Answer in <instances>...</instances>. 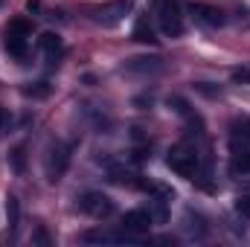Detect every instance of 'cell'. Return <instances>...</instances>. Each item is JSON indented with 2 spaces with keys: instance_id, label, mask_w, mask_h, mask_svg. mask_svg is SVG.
<instances>
[{
  "instance_id": "obj_24",
  "label": "cell",
  "mask_w": 250,
  "mask_h": 247,
  "mask_svg": "<svg viewBox=\"0 0 250 247\" xmlns=\"http://www.w3.org/2000/svg\"><path fill=\"white\" fill-rule=\"evenodd\" d=\"M236 212L242 218H250V195H239L236 198Z\"/></svg>"
},
{
  "instance_id": "obj_25",
  "label": "cell",
  "mask_w": 250,
  "mask_h": 247,
  "mask_svg": "<svg viewBox=\"0 0 250 247\" xmlns=\"http://www.w3.org/2000/svg\"><path fill=\"white\" fill-rule=\"evenodd\" d=\"M151 102H154V99H151V96H137V99H134V105H137V108H140V111H146V105H148V108H151Z\"/></svg>"
},
{
  "instance_id": "obj_27",
  "label": "cell",
  "mask_w": 250,
  "mask_h": 247,
  "mask_svg": "<svg viewBox=\"0 0 250 247\" xmlns=\"http://www.w3.org/2000/svg\"><path fill=\"white\" fill-rule=\"evenodd\" d=\"M26 9L29 12H41V0H26Z\"/></svg>"
},
{
  "instance_id": "obj_17",
  "label": "cell",
  "mask_w": 250,
  "mask_h": 247,
  "mask_svg": "<svg viewBox=\"0 0 250 247\" xmlns=\"http://www.w3.org/2000/svg\"><path fill=\"white\" fill-rule=\"evenodd\" d=\"M9 166L15 169V175H26V148L23 145L9 151Z\"/></svg>"
},
{
  "instance_id": "obj_16",
  "label": "cell",
  "mask_w": 250,
  "mask_h": 247,
  "mask_svg": "<svg viewBox=\"0 0 250 247\" xmlns=\"http://www.w3.org/2000/svg\"><path fill=\"white\" fill-rule=\"evenodd\" d=\"M140 175H134V172H128L123 166H111V181L120 186H146L143 181H137Z\"/></svg>"
},
{
  "instance_id": "obj_23",
  "label": "cell",
  "mask_w": 250,
  "mask_h": 247,
  "mask_svg": "<svg viewBox=\"0 0 250 247\" xmlns=\"http://www.w3.org/2000/svg\"><path fill=\"white\" fill-rule=\"evenodd\" d=\"M230 79H233L236 84H250V67H236V70L230 73Z\"/></svg>"
},
{
  "instance_id": "obj_10",
  "label": "cell",
  "mask_w": 250,
  "mask_h": 247,
  "mask_svg": "<svg viewBox=\"0 0 250 247\" xmlns=\"http://www.w3.org/2000/svg\"><path fill=\"white\" fill-rule=\"evenodd\" d=\"M3 47H6V53H9L12 59L23 62V59H26V53H29V38L15 35V32H6V35H3Z\"/></svg>"
},
{
  "instance_id": "obj_1",
  "label": "cell",
  "mask_w": 250,
  "mask_h": 247,
  "mask_svg": "<svg viewBox=\"0 0 250 247\" xmlns=\"http://www.w3.org/2000/svg\"><path fill=\"white\" fill-rule=\"evenodd\" d=\"M157 23H160V32L166 38H181L184 35V6H181V0H160Z\"/></svg>"
},
{
  "instance_id": "obj_12",
  "label": "cell",
  "mask_w": 250,
  "mask_h": 247,
  "mask_svg": "<svg viewBox=\"0 0 250 247\" xmlns=\"http://www.w3.org/2000/svg\"><path fill=\"white\" fill-rule=\"evenodd\" d=\"M6 224H9V236H18V227H21V201H18V195H6Z\"/></svg>"
},
{
  "instance_id": "obj_4",
  "label": "cell",
  "mask_w": 250,
  "mask_h": 247,
  "mask_svg": "<svg viewBox=\"0 0 250 247\" xmlns=\"http://www.w3.org/2000/svg\"><path fill=\"white\" fill-rule=\"evenodd\" d=\"M79 209L90 218H105L114 212V201L105 195V192H84L79 198Z\"/></svg>"
},
{
  "instance_id": "obj_19",
  "label": "cell",
  "mask_w": 250,
  "mask_h": 247,
  "mask_svg": "<svg viewBox=\"0 0 250 247\" xmlns=\"http://www.w3.org/2000/svg\"><path fill=\"white\" fill-rule=\"evenodd\" d=\"M6 32H15V35L29 38V35H32V23H29L26 18H12V21H9V26H6Z\"/></svg>"
},
{
  "instance_id": "obj_3",
  "label": "cell",
  "mask_w": 250,
  "mask_h": 247,
  "mask_svg": "<svg viewBox=\"0 0 250 247\" xmlns=\"http://www.w3.org/2000/svg\"><path fill=\"white\" fill-rule=\"evenodd\" d=\"M70 145L62 143V140H56L50 148H47V181H62L64 175H67V169H70Z\"/></svg>"
},
{
  "instance_id": "obj_13",
  "label": "cell",
  "mask_w": 250,
  "mask_h": 247,
  "mask_svg": "<svg viewBox=\"0 0 250 247\" xmlns=\"http://www.w3.org/2000/svg\"><path fill=\"white\" fill-rule=\"evenodd\" d=\"M230 137H233V143H250V117H236L233 123H230Z\"/></svg>"
},
{
  "instance_id": "obj_2",
  "label": "cell",
  "mask_w": 250,
  "mask_h": 247,
  "mask_svg": "<svg viewBox=\"0 0 250 247\" xmlns=\"http://www.w3.org/2000/svg\"><path fill=\"white\" fill-rule=\"evenodd\" d=\"M166 166H169L178 178L195 181V172H198V166H201V157H198V151L189 148V145H175V148L169 151V157H166Z\"/></svg>"
},
{
  "instance_id": "obj_6",
  "label": "cell",
  "mask_w": 250,
  "mask_h": 247,
  "mask_svg": "<svg viewBox=\"0 0 250 247\" xmlns=\"http://www.w3.org/2000/svg\"><path fill=\"white\" fill-rule=\"evenodd\" d=\"M189 12H192V18H195L201 26H207V29H221V26H224V12H221L218 6H209V3H192Z\"/></svg>"
},
{
  "instance_id": "obj_5",
  "label": "cell",
  "mask_w": 250,
  "mask_h": 247,
  "mask_svg": "<svg viewBox=\"0 0 250 247\" xmlns=\"http://www.w3.org/2000/svg\"><path fill=\"white\" fill-rule=\"evenodd\" d=\"M131 6H134V0H111V3L93 9V21L102 23V26H117L125 15L131 12Z\"/></svg>"
},
{
  "instance_id": "obj_8",
  "label": "cell",
  "mask_w": 250,
  "mask_h": 247,
  "mask_svg": "<svg viewBox=\"0 0 250 247\" xmlns=\"http://www.w3.org/2000/svg\"><path fill=\"white\" fill-rule=\"evenodd\" d=\"M125 70L128 73H140V76H151V73L163 70V59H157V56H140V59L125 62Z\"/></svg>"
},
{
  "instance_id": "obj_21",
  "label": "cell",
  "mask_w": 250,
  "mask_h": 247,
  "mask_svg": "<svg viewBox=\"0 0 250 247\" xmlns=\"http://www.w3.org/2000/svg\"><path fill=\"white\" fill-rule=\"evenodd\" d=\"M169 108L175 114H181V117H192V108H189V102L184 96H169Z\"/></svg>"
},
{
  "instance_id": "obj_7",
  "label": "cell",
  "mask_w": 250,
  "mask_h": 247,
  "mask_svg": "<svg viewBox=\"0 0 250 247\" xmlns=\"http://www.w3.org/2000/svg\"><path fill=\"white\" fill-rule=\"evenodd\" d=\"M151 215H148V209H128L123 215V230L125 233H131V236H137V239H143L148 230H151Z\"/></svg>"
},
{
  "instance_id": "obj_11",
  "label": "cell",
  "mask_w": 250,
  "mask_h": 247,
  "mask_svg": "<svg viewBox=\"0 0 250 247\" xmlns=\"http://www.w3.org/2000/svg\"><path fill=\"white\" fill-rule=\"evenodd\" d=\"M38 47H41V53H44L50 62H56L64 53V44H62V35H59V32H44V35L38 38Z\"/></svg>"
},
{
  "instance_id": "obj_14",
  "label": "cell",
  "mask_w": 250,
  "mask_h": 247,
  "mask_svg": "<svg viewBox=\"0 0 250 247\" xmlns=\"http://www.w3.org/2000/svg\"><path fill=\"white\" fill-rule=\"evenodd\" d=\"M166 204H169V201L160 198V195L148 201V215H151L154 224H166V221H169V209H166Z\"/></svg>"
},
{
  "instance_id": "obj_18",
  "label": "cell",
  "mask_w": 250,
  "mask_h": 247,
  "mask_svg": "<svg viewBox=\"0 0 250 247\" xmlns=\"http://www.w3.org/2000/svg\"><path fill=\"white\" fill-rule=\"evenodd\" d=\"M50 82H32V84H26L23 87V96H32V99H47L50 96Z\"/></svg>"
},
{
  "instance_id": "obj_20",
  "label": "cell",
  "mask_w": 250,
  "mask_h": 247,
  "mask_svg": "<svg viewBox=\"0 0 250 247\" xmlns=\"http://www.w3.org/2000/svg\"><path fill=\"white\" fill-rule=\"evenodd\" d=\"M233 175H250V151H242L233 157Z\"/></svg>"
},
{
  "instance_id": "obj_22",
  "label": "cell",
  "mask_w": 250,
  "mask_h": 247,
  "mask_svg": "<svg viewBox=\"0 0 250 247\" xmlns=\"http://www.w3.org/2000/svg\"><path fill=\"white\" fill-rule=\"evenodd\" d=\"M32 242H35L38 247H53V236L47 233V227H44V224H38V227H35V233H32Z\"/></svg>"
},
{
  "instance_id": "obj_26",
  "label": "cell",
  "mask_w": 250,
  "mask_h": 247,
  "mask_svg": "<svg viewBox=\"0 0 250 247\" xmlns=\"http://www.w3.org/2000/svg\"><path fill=\"white\" fill-rule=\"evenodd\" d=\"M6 128H9V111H6V108H0V134H3Z\"/></svg>"
},
{
  "instance_id": "obj_15",
  "label": "cell",
  "mask_w": 250,
  "mask_h": 247,
  "mask_svg": "<svg viewBox=\"0 0 250 247\" xmlns=\"http://www.w3.org/2000/svg\"><path fill=\"white\" fill-rule=\"evenodd\" d=\"M184 230H187L192 239H204V236H207V224H204V218L195 215V212H187V218H184Z\"/></svg>"
},
{
  "instance_id": "obj_9",
  "label": "cell",
  "mask_w": 250,
  "mask_h": 247,
  "mask_svg": "<svg viewBox=\"0 0 250 247\" xmlns=\"http://www.w3.org/2000/svg\"><path fill=\"white\" fill-rule=\"evenodd\" d=\"M131 38H134L137 44H157V32H154V23L148 21V15H140V18L134 21Z\"/></svg>"
},
{
  "instance_id": "obj_28",
  "label": "cell",
  "mask_w": 250,
  "mask_h": 247,
  "mask_svg": "<svg viewBox=\"0 0 250 247\" xmlns=\"http://www.w3.org/2000/svg\"><path fill=\"white\" fill-rule=\"evenodd\" d=\"M0 6H3V0H0Z\"/></svg>"
}]
</instances>
